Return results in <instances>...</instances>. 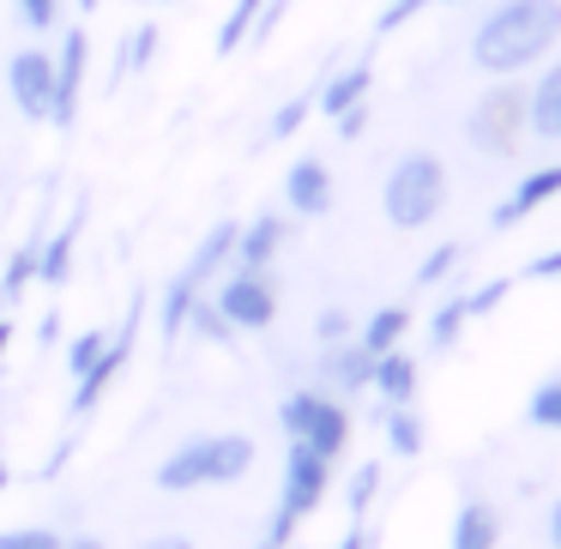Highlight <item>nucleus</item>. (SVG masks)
I'll return each mask as SVG.
<instances>
[{
    "label": "nucleus",
    "mask_w": 561,
    "mask_h": 549,
    "mask_svg": "<svg viewBox=\"0 0 561 549\" xmlns=\"http://www.w3.org/2000/svg\"><path fill=\"white\" fill-rule=\"evenodd\" d=\"M556 43H561V0H501L477 19L471 61L483 73L507 79V73H525L531 61H543Z\"/></svg>",
    "instance_id": "1"
},
{
    "label": "nucleus",
    "mask_w": 561,
    "mask_h": 549,
    "mask_svg": "<svg viewBox=\"0 0 561 549\" xmlns=\"http://www.w3.org/2000/svg\"><path fill=\"white\" fill-rule=\"evenodd\" d=\"M254 471V435H194L158 465V489L170 495H187V489H218V483H242Z\"/></svg>",
    "instance_id": "2"
},
{
    "label": "nucleus",
    "mask_w": 561,
    "mask_h": 549,
    "mask_svg": "<svg viewBox=\"0 0 561 549\" xmlns=\"http://www.w3.org/2000/svg\"><path fill=\"white\" fill-rule=\"evenodd\" d=\"M380 206H387L392 230H423V224H435L440 206H447V163L435 151H404L387 170Z\"/></svg>",
    "instance_id": "3"
},
{
    "label": "nucleus",
    "mask_w": 561,
    "mask_h": 549,
    "mask_svg": "<svg viewBox=\"0 0 561 549\" xmlns=\"http://www.w3.org/2000/svg\"><path fill=\"white\" fill-rule=\"evenodd\" d=\"M327 483H332V459L314 447H302V441H290V453H284V495H278V519H272V544H290V531L308 519V513L327 501Z\"/></svg>",
    "instance_id": "4"
},
{
    "label": "nucleus",
    "mask_w": 561,
    "mask_h": 549,
    "mask_svg": "<svg viewBox=\"0 0 561 549\" xmlns=\"http://www.w3.org/2000/svg\"><path fill=\"white\" fill-rule=\"evenodd\" d=\"M465 134H471V146L483 151V158H513L519 139L531 134V127H525V91L507 85V79H501L495 91H483L471 122H465Z\"/></svg>",
    "instance_id": "5"
},
{
    "label": "nucleus",
    "mask_w": 561,
    "mask_h": 549,
    "mask_svg": "<svg viewBox=\"0 0 561 549\" xmlns=\"http://www.w3.org/2000/svg\"><path fill=\"white\" fill-rule=\"evenodd\" d=\"M278 423L290 441L327 453V459H339L344 441H351V416H344V404L327 399V392H290V399L278 404Z\"/></svg>",
    "instance_id": "6"
},
{
    "label": "nucleus",
    "mask_w": 561,
    "mask_h": 549,
    "mask_svg": "<svg viewBox=\"0 0 561 549\" xmlns=\"http://www.w3.org/2000/svg\"><path fill=\"white\" fill-rule=\"evenodd\" d=\"M211 302H218V314L236 332H266L278 320V296H272L266 272H236V278H224V290Z\"/></svg>",
    "instance_id": "7"
},
{
    "label": "nucleus",
    "mask_w": 561,
    "mask_h": 549,
    "mask_svg": "<svg viewBox=\"0 0 561 549\" xmlns=\"http://www.w3.org/2000/svg\"><path fill=\"white\" fill-rule=\"evenodd\" d=\"M139 308H146V296H134V308H127V320H122V332H115L110 344H103V356L85 368V375L73 380V416H85L91 404L103 399V392L115 387V375H122V363H127V351H134V332H139Z\"/></svg>",
    "instance_id": "8"
},
{
    "label": "nucleus",
    "mask_w": 561,
    "mask_h": 549,
    "mask_svg": "<svg viewBox=\"0 0 561 549\" xmlns=\"http://www.w3.org/2000/svg\"><path fill=\"white\" fill-rule=\"evenodd\" d=\"M7 91H13L19 115H31V122H49V103H55V55L19 49L13 61H7Z\"/></svg>",
    "instance_id": "9"
},
{
    "label": "nucleus",
    "mask_w": 561,
    "mask_h": 549,
    "mask_svg": "<svg viewBox=\"0 0 561 549\" xmlns=\"http://www.w3.org/2000/svg\"><path fill=\"white\" fill-rule=\"evenodd\" d=\"M85 61H91V37L73 25V31L61 37V61H55V103H49V122L73 127L79 91H85Z\"/></svg>",
    "instance_id": "10"
},
{
    "label": "nucleus",
    "mask_w": 561,
    "mask_h": 549,
    "mask_svg": "<svg viewBox=\"0 0 561 549\" xmlns=\"http://www.w3.org/2000/svg\"><path fill=\"white\" fill-rule=\"evenodd\" d=\"M549 199H561V163H549V170L519 175V187H513V194L501 199L495 211H489V224H495V230H513V224H525L531 211H543Z\"/></svg>",
    "instance_id": "11"
},
{
    "label": "nucleus",
    "mask_w": 561,
    "mask_h": 549,
    "mask_svg": "<svg viewBox=\"0 0 561 549\" xmlns=\"http://www.w3.org/2000/svg\"><path fill=\"white\" fill-rule=\"evenodd\" d=\"M278 248H284V218H278V211H254V224H236L230 266L236 272H266Z\"/></svg>",
    "instance_id": "12"
},
{
    "label": "nucleus",
    "mask_w": 561,
    "mask_h": 549,
    "mask_svg": "<svg viewBox=\"0 0 561 549\" xmlns=\"http://www.w3.org/2000/svg\"><path fill=\"white\" fill-rule=\"evenodd\" d=\"M284 206L296 211V218H320V211L332 206V170L320 158H296L290 175H284Z\"/></svg>",
    "instance_id": "13"
},
{
    "label": "nucleus",
    "mask_w": 561,
    "mask_h": 549,
    "mask_svg": "<svg viewBox=\"0 0 561 549\" xmlns=\"http://www.w3.org/2000/svg\"><path fill=\"white\" fill-rule=\"evenodd\" d=\"M368 85H375V67H368V61H351V67H339V73H327V85H320L314 110L327 115V122H339V115L363 110Z\"/></svg>",
    "instance_id": "14"
},
{
    "label": "nucleus",
    "mask_w": 561,
    "mask_h": 549,
    "mask_svg": "<svg viewBox=\"0 0 561 549\" xmlns=\"http://www.w3.org/2000/svg\"><path fill=\"white\" fill-rule=\"evenodd\" d=\"M525 127H531L537 139H549V146H561V61L525 91Z\"/></svg>",
    "instance_id": "15"
},
{
    "label": "nucleus",
    "mask_w": 561,
    "mask_h": 549,
    "mask_svg": "<svg viewBox=\"0 0 561 549\" xmlns=\"http://www.w3.org/2000/svg\"><path fill=\"white\" fill-rule=\"evenodd\" d=\"M230 248H236V224H230V218H218V224H211L206 236H199V248H194V260H187V266H182V278L206 290V284L218 278L224 266H230Z\"/></svg>",
    "instance_id": "16"
},
{
    "label": "nucleus",
    "mask_w": 561,
    "mask_h": 549,
    "mask_svg": "<svg viewBox=\"0 0 561 549\" xmlns=\"http://www.w3.org/2000/svg\"><path fill=\"white\" fill-rule=\"evenodd\" d=\"M495 544H501V513L489 501H465L459 519H453L447 549H495Z\"/></svg>",
    "instance_id": "17"
},
{
    "label": "nucleus",
    "mask_w": 561,
    "mask_h": 549,
    "mask_svg": "<svg viewBox=\"0 0 561 549\" xmlns=\"http://www.w3.org/2000/svg\"><path fill=\"white\" fill-rule=\"evenodd\" d=\"M368 387H375L387 404H411V399H416V356L380 351V356H375V380H368Z\"/></svg>",
    "instance_id": "18"
},
{
    "label": "nucleus",
    "mask_w": 561,
    "mask_h": 549,
    "mask_svg": "<svg viewBox=\"0 0 561 549\" xmlns=\"http://www.w3.org/2000/svg\"><path fill=\"white\" fill-rule=\"evenodd\" d=\"M404 332H411V308H404V302H387V308H375V314H368V327H363V339H356V344L380 356V351H399Z\"/></svg>",
    "instance_id": "19"
},
{
    "label": "nucleus",
    "mask_w": 561,
    "mask_h": 549,
    "mask_svg": "<svg viewBox=\"0 0 561 549\" xmlns=\"http://www.w3.org/2000/svg\"><path fill=\"white\" fill-rule=\"evenodd\" d=\"M73 236H79V218H67L61 236L37 242V278L43 284H67V272H73Z\"/></svg>",
    "instance_id": "20"
},
{
    "label": "nucleus",
    "mask_w": 561,
    "mask_h": 549,
    "mask_svg": "<svg viewBox=\"0 0 561 549\" xmlns=\"http://www.w3.org/2000/svg\"><path fill=\"white\" fill-rule=\"evenodd\" d=\"M332 380H339L344 392H363L368 380H375V351H363V344H339V351L327 356Z\"/></svg>",
    "instance_id": "21"
},
{
    "label": "nucleus",
    "mask_w": 561,
    "mask_h": 549,
    "mask_svg": "<svg viewBox=\"0 0 561 549\" xmlns=\"http://www.w3.org/2000/svg\"><path fill=\"white\" fill-rule=\"evenodd\" d=\"M387 447L399 453V459H416V453H423V416H416L411 404H387Z\"/></svg>",
    "instance_id": "22"
},
{
    "label": "nucleus",
    "mask_w": 561,
    "mask_h": 549,
    "mask_svg": "<svg viewBox=\"0 0 561 549\" xmlns=\"http://www.w3.org/2000/svg\"><path fill=\"white\" fill-rule=\"evenodd\" d=\"M199 296H206V290H199V284H187L182 272L170 278V290H163V339H170V344L187 332V308H194Z\"/></svg>",
    "instance_id": "23"
},
{
    "label": "nucleus",
    "mask_w": 561,
    "mask_h": 549,
    "mask_svg": "<svg viewBox=\"0 0 561 549\" xmlns=\"http://www.w3.org/2000/svg\"><path fill=\"white\" fill-rule=\"evenodd\" d=\"M260 7H266V0H236L230 13H224V25H218V55H236L248 37H254V19H260Z\"/></svg>",
    "instance_id": "24"
},
{
    "label": "nucleus",
    "mask_w": 561,
    "mask_h": 549,
    "mask_svg": "<svg viewBox=\"0 0 561 549\" xmlns=\"http://www.w3.org/2000/svg\"><path fill=\"white\" fill-rule=\"evenodd\" d=\"M31 284H37V242H25L13 260H7V272H0V302H19Z\"/></svg>",
    "instance_id": "25"
},
{
    "label": "nucleus",
    "mask_w": 561,
    "mask_h": 549,
    "mask_svg": "<svg viewBox=\"0 0 561 549\" xmlns=\"http://www.w3.org/2000/svg\"><path fill=\"white\" fill-rule=\"evenodd\" d=\"M465 296H447V302L435 308V320H428V344H435V351H453V344H459V332H465Z\"/></svg>",
    "instance_id": "26"
},
{
    "label": "nucleus",
    "mask_w": 561,
    "mask_h": 549,
    "mask_svg": "<svg viewBox=\"0 0 561 549\" xmlns=\"http://www.w3.org/2000/svg\"><path fill=\"white\" fill-rule=\"evenodd\" d=\"M375 489H380V465H375V459L356 465L351 483H344V507H351V519H363V513L375 507Z\"/></svg>",
    "instance_id": "27"
},
{
    "label": "nucleus",
    "mask_w": 561,
    "mask_h": 549,
    "mask_svg": "<svg viewBox=\"0 0 561 549\" xmlns=\"http://www.w3.org/2000/svg\"><path fill=\"white\" fill-rule=\"evenodd\" d=\"M187 327H194L199 339H211V344H236V327L218 314V302H211V296H199V302L187 308Z\"/></svg>",
    "instance_id": "28"
},
{
    "label": "nucleus",
    "mask_w": 561,
    "mask_h": 549,
    "mask_svg": "<svg viewBox=\"0 0 561 549\" xmlns=\"http://www.w3.org/2000/svg\"><path fill=\"white\" fill-rule=\"evenodd\" d=\"M525 416H531L537 428H556L561 435V380H543V387L531 392V404H525Z\"/></svg>",
    "instance_id": "29"
},
{
    "label": "nucleus",
    "mask_w": 561,
    "mask_h": 549,
    "mask_svg": "<svg viewBox=\"0 0 561 549\" xmlns=\"http://www.w3.org/2000/svg\"><path fill=\"white\" fill-rule=\"evenodd\" d=\"M103 344H110V332H103V327H91V332H79V339L73 344H67V375H85V368L91 363H98V356H103Z\"/></svg>",
    "instance_id": "30"
},
{
    "label": "nucleus",
    "mask_w": 561,
    "mask_h": 549,
    "mask_svg": "<svg viewBox=\"0 0 561 549\" xmlns=\"http://www.w3.org/2000/svg\"><path fill=\"white\" fill-rule=\"evenodd\" d=\"M308 115H314V98H308V91H302V98H290V103H284L278 115H272V127H266V146H278V139H290L296 127L308 122Z\"/></svg>",
    "instance_id": "31"
},
{
    "label": "nucleus",
    "mask_w": 561,
    "mask_h": 549,
    "mask_svg": "<svg viewBox=\"0 0 561 549\" xmlns=\"http://www.w3.org/2000/svg\"><path fill=\"white\" fill-rule=\"evenodd\" d=\"M0 549H61V531H49V525H13V531H0Z\"/></svg>",
    "instance_id": "32"
},
{
    "label": "nucleus",
    "mask_w": 561,
    "mask_h": 549,
    "mask_svg": "<svg viewBox=\"0 0 561 549\" xmlns=\"http://www.w3.org/2000/svg\"><path fill=\"white\" fill-rule=\"evenodd\" d=\"M507 290H513V284H507V278H489V284H477V290H471V296H465V314H471V320H483V314H495V308H501V302H507Z\"/></svg>",
    "instance_id": "33"
},
{
    "label": "nucleus",
    "mask_w": 561,
    "mask_h": 549,
    "mask_svg": "<svg viewBox=\"0 0 561 549\" xmlns=\"http://www.w3.org/2000/svg\"><path fill=\"white\" fill-rule=\"evenodd\" d=\"M453 266H459V242H440L435 254H428L423 266H416V284H440Z\"/></svg>",
    "instance_id": "34"
},
{
    "label": "nucleus",
    "mask_w": 561,
    "mask_h": 549,
    "mask_svg": "<svg viewBox=\"0 0 561 549\" xmlns=\"http://www.w3.org/2000/svg\"><path fill=\"white\" fill-rule=\"evenodd\" d=\"M423 7H428V0H387V13H380V37H392V31H399V25H411V19L416 13H423Z\"/></svg>",
    "instance_id": "35"
},
{
    "label": "nucleus",
    "mask_w": 561,
    "mask_h": 549,
    "mask_svg": "<svg viewBox=\"0 0 561 549\" xmlns=\"http://www.w3.org/2000/svg\"><path fill=\"white\" fill-rule=\"evenodd\" d=\"M314 332H320V344H344L351 339V314H344V308H320Z\"/></svg>",
    "instance_id": "36"
},
{
    "label": "nucleus",
    "mask_w": 561,
    "mask_h": 549,
    "mask_svg": "<svg viewBox=\"0 0 561 549\" xmlns=\"http://www.w3.org/2000/svg\"><path fill=\"white\" fill-rule=\"evenodd\" d=\"M55 13H61V0H19V19H25L31 31H49Z\"/></svg>",
    "instance_id": "37"
},
{
    "label": "nucleus",
    "mask_w": 561,
    "mask_h": 549,
    "mask_svg": "<svg viewBox=\"0 0 561 549\" xmlns=\"http://www.w3.org/2000/svg\"><path fill=\"white\" fill-rule=\"evenodd\" d=\"M151 49H158V25H139V31H134V43H127V67H146V61H151Z\"/></svg>",
    "instance_id": "38"
},
{
    "label": "nucleus",
    "mask_w": 561,
    "mask_h": 549,
    "mask_svg": "<svg viewBox=\"0 0 561 549\" xmlns=\"http://www.w3.org/2000/svg\"><path fill=\"white\" fill-rule=\"evenodd\" d=\"M525 278H537V284H543V278H561V248H556V254H537L531 266H525Z\"/></svg>",
    "instance_id": "39"
},
{
    "label": "nucleus",
    "mask_w": 561,
    "mask_h": 549,
    "mask_svg": "<svg viewBox=\"0 0 561 549\" xmlns=\"http://www.w3.org/2000/svg\"><path fill=\"white\" fill-rule=\"evenodd\" d=\"M332 127H339V139H356V134L368 127V110H351V115H339Z\"/></svg>",
    "instance_id": "40"
},
{
    "label": "nucleus",
    "mask_w": 561,
    "mask_h": 549,
    "mask_svg": "<svg viewBox=\"0 0 561 549\" xmlns=\"http://www.w3.org/2000/svg\"><path fill=\"white\" fill-rule=\"evenodd\" d=\"M139 549H194V537H182V531H163V537H146Z\"/></svg>",
    "instance_id": "41"
},
{
    "label": "nucleus",
    "mask_w": 561,
    "mask_h": 549,
    "mask_svg": "<svg viewBox=\"0 0 561 549\" xmlns=\"http://www.w3.org/2000/svg\"><path fill=\"white\" fill-rule=\"evenodd\" d=\"M368 544H375V537L363 531V519H351V531H344V537H339V544H332V549H368Z\"/></svg>",
    "instance_id": "42"
},
{
    "label": "nucleus",
    "mask_w": 561,
    "mask_h": 549,
    "mask_svg": "<svg viewBox=\"0 0 561 549\" xmlns=\"http://www.w3.org/2000/svg\"><path fill=\"white\" fill-rule=\"evenodd\" d=\"M61 549H103V537H61Z\"/></svg>",
    "instance_id": "43"
},
{
    "label": "nucleus",
    "mask_w": 561,
    "mask_h": 549,
    "mask_svg": "<svg viewBox=\"0 0 561 549\" xmlns=\"http://www.w3.org/2000/svg\"><path fill=\"white\" fill-rule=\"evenodd\" d=\"M549 544L561 549V501H556V507H549Z\"/></svg>",
    "instance_id": "44"
},
{
    "label": "nucleus",
    "mask_w": 561,
    "mask_h": 549,
    "mask_svg": "<svg viewBox=\"0 0 561 549\" xmlns=\"http://www.w3.org/2000/svg\"><path fill=\"white\" fill-rule=\"evenodd\" d=\"M7 344H13V320L0 314V351H7Z\"/></svg>",
    "instance_id": "45"
},
{
    "label": "nucleus",
    "mask_w": 561,
    "mask_h": 549,
    "mask_svg": "<svg viewBox=\"0 0 561 549\" xmlns=\"http://www.w3.org/2000/svg\"><path fill=\"white\" fill-rule=\"evenodd\" d=\"M254 549H278V544H272V537H260V544H254Z\"/></svg>",
    "instance_id": "46"
},
{
    "label": "nucleus",
    "mask_w": 561,
    "mask_h": 549,
    "mask_svg": "<svg viewBox=\"0 0 561 549\" xmlns=\"http://www.w3.org/2000/svg\"><path fill=\"white\" fill-rule=\"evenodd\" d=\"M79 7H85V13H91V7H98V0H79Z\"/></svg>",
    "instance_id": "47"
},
{
    "label": "nucleus",
    "mask_w": 561,
    "mask_h": 549,
    "mask_svg": "<svg viewBox=\"0 0 561 549\" xmlns=\"http://www.w3.org/2000/svg\"><path fill=\"white\" fill-rule=\"evenodd\" d=\"M0 483H7V465H0Z\"/></svg>",
    "instance_id": "48"
},
{
    "label": "nucleus",
    "mask_w": 561,
    "mask_h": 549,
    "mask_svg": "<svg viewBox=\"0 0 561 549\" xmlns=\"http://www.w3.org/2000/svg\"><path fill=\"white\" fill-rule=\"evenodd\" d=\"M440 7H459V0H440Z\"/></svg>",
    "instance_id": "49"
}]
</instances>
